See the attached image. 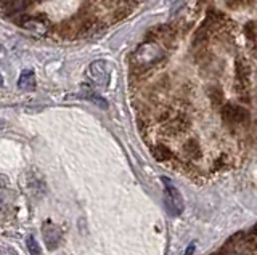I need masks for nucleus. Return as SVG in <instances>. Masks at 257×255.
<instances>
[{"label": "nucleus", "mask_w": 257, "mask_h": 255, "mask_svg": "<svg viewBox=\"0 0 257 255\" xmlns=\"http://www.w3.org/2000/svg\"><path fill=\"white\" fill-rule=\"evenodd\" d=\"M164 49L156 41H148L142 44L132 55V65L139 71H147L153 66H156L161 60H164Z\"/></svg>", "instance_id": "f257e3e1"}, {"label": "nucleus", "mask_w": 257, "mask_h": 255, "mask_svg": "<svg viewBox=\"0 0 257 255\" xmlns=\"http://www.w3.org/2000/svg\"><path fill=\"white\" fill-rule=\"evenodd\" d=\"M255 252V233H239L225 244L222 249L223 255H254Z\"/></svg>", "instance_id": "f03ea898"}, {"label": "nucleus", "mask_w": 257, "mask_h": 255, "mask_svg": "<svg viewBox=\"0 0 257 255\" xmlns=\"http://www.w3.org/2000/svg\"><path fill=\"white\" fill-rule=\"evenodd\" d=\"M164 183V204L167 212L174 215V217H179V215L183 212V197L180 194V191L174 186V183L163 177L161 178Z\"/></svg>", "instance_id": "7ed1b4c3"}, {"label": "nucleus", "mask_w": 257, "mask_h": 255, "mask_svg": "<svg viewBox=\"0 0 257 255\" xmlns=\"http://www.w3.org/2000/svg\"><path fill=\"white\" fill-rule=\"evenodd\" d=\"M85 76L92 84L98 85V87H106L109 84V69H108L106 63L101 60L93 61L92 65L87 68Z\"/></svg>", "instance_id": "20e7f679"}, {"label": "nucleus", "mask_w": 257, "mask_h": 255, "mask_svg": "<svg viewBox=\"0 0 257 255\" xmlns=\"http://www.w3.org/2000/svg\"><path fill=\"white\" fill-rule=\"evenodd\" d=\"M222 119L228 125H243L247 121V111L236 105H225L222 108Z\"/></svg>", "instance_id": "39448f33"}, {"label": "nucleus", "mask_w": 257, "mask_h": 255, "mask_svg": "<svg viewBox=\"0 0 257 255\" xmlns=\"http://www.w3.org/2000/svg\"><path fill=\"white\" fill-rule=\"evenodd\" d=\"M32 2L34 0H0V12L7 17H15L23 13Z\"/></svg>", "instance_id": "423d86ee"}, {"label": "nucleus", "mask_w": 257, "mask_h": 255, "mask_svg": "<svg viewBox=\"0 0 257 255\" xmlns=\"http://www.w3.org/2000/svg\"><path fill=\"white\" fill-rule=\"evenodd\" d=\"M44 241L48 247V250H53L58 247L60 241H61V231L58 226L55 225H45L44 226Z\"/></svg>", "instance_id": "0eeeda50"}, {"label": "nucleus", "mask_w": 257, "mask_h": 255, "mask_svg": "<svg viewBox=\"0 0 257 255\" xmlns=\"http://www.w3.org/2000/svg\"><path fill=\"white\" fill-rule=\"evenodd\" d=\"M175 36H177L175 31L171 26H158L155 29V34H153L155 41L158 39V41H161L166 47H174L175 45Z\"/></svg>", "instance_id": "6e6552de"}, {"label": "nucleus", "mask_w": 257, "mask_h": 255, "mask_svg": "<svg viewBox=\"0 0 257 255\" xmlns=\"http://www.w3.org/2000/svg\"><path fill=\"white\" fill-rule=\"evenodd\" d=\"M20 25L24 28V29H28L29 33L32 34H47V31H48V26H47V23L42 21V20H37V18H23L20 21Z\"/></svg>", "instance_id": "1a4fd4ad"}, {"label": "nucleus", "mask_w": 257, "mask_h": 255, "mask_svg": "<svg viewBox=\"0 0 257 255\" xmlns=\"http://www.w3.org/2000/svg\"><path fill=\"white\" fill-rule=\"evenodd\" d=\"M18 87L24 92H32L36 89V76L32 71H23V74L20 76Z\"/></svg>", "instance_id": "9d476101"}, {"label": "nucleus", "mask_w": 257, "mask_h": 255, "mask_svg": "<svg viewBox=\"0 0 257 255\" xmlns=\"http://www.w3.org/2000/svg\"><path fill=\"white\" fill-rule=\"evenodd\" d=\"M236 76H238V82H239V87H247V79H249V68L247 65H244L241 58L236 61Z\"/></svg>", "instance_id": "9b49d317"}, {"label": "nucleus", "mask_w": 257, "mask_h": 255, "mask_svg": "<svg viewBox=\"0 0 257 255\" xmlns=\"http://www.w3.org/2000/svg\"><path fill=\"white\" fill-rule=\"evenodd\" d=\"M185 153L187 156H190L191 159H196L201 156V149H199V145L196 140H188L185 143Z\"/></svg>", "instance_id": "f8f14e48"}, {"label": "nucleus", "mask_w": 257, "mask_h": 255, "mask_svg": "<svg viewBox=\"0 0 257 255\" xmlns=\"http://www.w3.org/2000/svg\"><path fill=\"white\" fill-rule=\"evenodd\" d=\"M153 156H155L158 161H169V159L172 157V153L169 151V148L159 145L155 148V151H153Z\"/></svg>", "instance_id": "ddd939ff"}, {"label": "nucleus", "mask_w": 257, "mask_h": 255, "mask_svg": "<svg viewBox=\"0 0 257 255\" xmlns=\"http://www.w3.org/2000/svg\"><path fill=\"white\" fill-rule=\"evenodd\" d=\"M209 95H211V101H212V105L215 108H219L222 105V101H223V93L220 89H215V87H212L211 90H209Z\"/></svg>", "instance_id": "4468645a"}, {"label": "nucleus", "mask_w": 257, "mask_h": 255, "mask_svg": "<svg viewBox=\"0 0 257 255\" xmlns=\"http://www.w3.org/2000/svg\"><path fill=\"white\" fill-rule=\"evenodd\" d=\"M26 245H28V250L31 255H42V252H40V245L39 242L36 241L34 236H28L26 239Z\"/></svg>", "instance_id": "2eb2a0df"}, {"label": "nucleus", "mask_w": 257, "mask_h": 255, "mask_svg": "<svg viewBox=\"0 0 257 255\" xmlns=\"http://www.w3.org/2000/svg\"><path fill=\"white\" fill-rule=\"evenodd\" d=\"M85 97H87V100H88V101H93L95 105H96V106H100L101 109H106V108H108L106 100L101 98V97H98V95H95V93H87Z\"/></svg>", "instance_id": "dca6fc26"}, {"label": "nucleus", "mask_w": 257, "mask_h": 255, "mask_svg": "<svg viewBox=\"0 0 257 255\" xmlns=\"http://www.w3.org/2000/svg\"><path fill=\"white\" fill-rule=\"evenodd\" d=\"M244 33H246V37L251 39V41L254 42L255 41V21H249L246 28H244Z\"/></svg>", "instance_id": "f3484780"}, {"label": "nucleus", "mask_w": 257, "mask_h": 255, "mask_svg": "<svg viewBox=\"0 0 257 255\" xmlns=\"http://www.w3.org/2000/svg\"><path fill=\"white\" fill-rule=\"evenodd\" d=\"M193 252H195V242H191L188 245V249H187V252H185V255H191Z\"/></svg>", "instance_id": "a211bd4d"}, {"label": "nucleus", "mask_w": 257, "mask_h": 255, "mask_svg": "<svg viewBox=\"0 0 257 255\" xmlns=\"http://www.w3.org/2000/svg\"><path fill=\"white\" fill-rule=\"evenodd\" d=\"M4 127H5V121H4V119H0V130H2Z\"/></svg>", "instance_id": "6ab92c4d"}, {"label": "nucleus", "mask_w": 257, "mask_h": 255, "mask_svg": "<svg viewBox=\"0 0 257 255\" xmlns=\"http://www.w3.org/2000/svg\"><path fill=\"white\" fill-rule=\"evenodd\" d=\"M2 85H4V77L0 76V87H2Z\"/></svg>", "instance_id": "aec40b11"}, {"label": "nucleus", "mask_w": 257, "mask_h": 255, "mask_svg": "<svg viewBox=\"0 0 257 255\" xmlns=\"http://www.w3.org/2000/svg\"><path fill=\"white\" fill-rule=\"evenodd\" d=\"M134 2H142V0H134Z\"/></svg>", "instance_id": "412c9836"}, {"label": "nucleus", "mask_w": 257, "mask_h": 255, "mask_svg": "<svg viewBox=\"0 0 257 255\" xmlns=\"http://www.w3.org/2000/svg\"><path fill=\"white\" fill-rule=\"evenodd\" d=\"M0 204H2V201H0Z\"/></svg>", "instance_id": "4be33fe9"}]
</instances>
